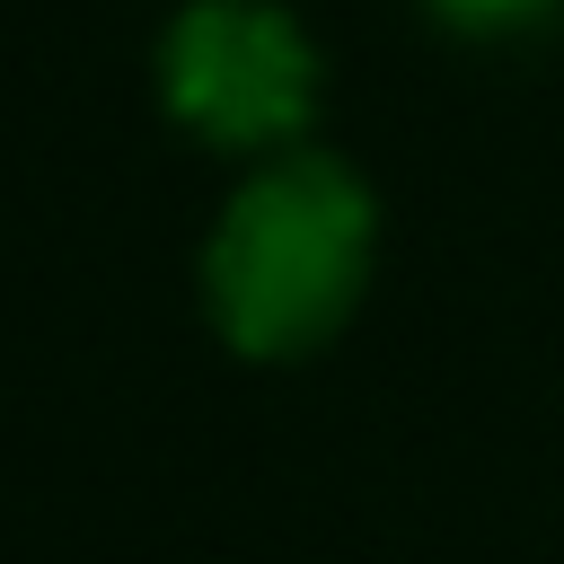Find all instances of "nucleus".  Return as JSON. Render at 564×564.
Returning <instances> with one entry per match:
<instances>
[{"label": "nucleus", "instance_id": "f03ea898", "mask_svg": "<svg viewBox=\"0 0 564 564\" xmlns=\"http://www.w3.org/2000/svg\"><path fill=\"white\" fill-rule=\"evenodd\" d=\"M159 97L194 141L273 159L317 115V44L282 0H185L159 44Z\"/></svg>", "mask_w": 564, "mask_h": 564}, {"label": "nucleus", "instance_id": "7ed1b4c3", "mask_svg": "<svg viewBox=\"0 0 564 564\" xmlns=\"http://www.w3.org/2000/svg\"><path fill=\"white\" fill-rule=\"evenodd\" d=\"M564 0H432V18L441 26H458V35H529V26H546Z\"/></svg>", "mask_w": 564, "mask_h": 564}, {"label": "nucleus", "instance_id": "f257e3e1", "mask_svg": "<svg viewBox=\"0 0 564 564\" xmlns=\"http://www.w3.org/2000/svg\"><path fill=\"white\" fill-rule=\"evenodd\" d=\"M379 256L370 185L326 150H273L203 238V308L229 352L300 361L361 308Z\"/></svg>", "mask_w": 564, "mask_h": 564}]
</instances>
